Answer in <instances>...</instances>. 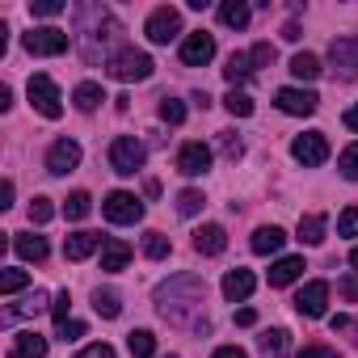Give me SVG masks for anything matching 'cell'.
<instances>
[{"label":"cell","instance_id":"obj_26","mask_svg":"<svg viewBox=\"0 0 358 358\" xmlns=\"http://www.w3.org/2000/svg\"><path fill=\"white\" fill-rule=\"evenodd\" d=\"M43 308H47V291H34V295H26L22 303L5 308V316H9V320H22V316H38Z\"/></svg>","mask_w":358,"mask_h":358},{"label":"cell","instance_id":"obj_2","mask_svg":"<svg viewBox=\"0 0 358 358\" xmlns=\"http://www.w3.org/2000/svg\"><path fill=\"white\" fill-rule=\"evenodd\" d=\"M106 72H110L114 80H122V85L148 80V76H152V59H148L143 51H135V47H122V51H114V55L106 59Z\"/></svg>","mask_w":358,"mask_h":358},{"label":"cell","instance_id":"obj_29","mask_svg":"<svg viewBox=\"0 0 358 358\" xmlns=\"http://www.w3.org/2000/svg\"><path fill=\"white\" fill-rule=\"evenodd\" d=\"M127 345H131V358H152L156 354V337L148 329H131L127 333Z\"/></svg>","mask_w":358,"mask_h":358},{"label":"cell","instance_id":"obj_11","mask_svg":"<svg viewBox=\"0 0 358 358\" xmlns=\"http://www.w3.org/2000/svg\"><path fill=\"white\" fill-rule=\"evenodd\" d=\"M211 59H215V38H211L207 30H194V34L182 38V64H186V68H203V64H211Z\"/></svg>","mask_w":358,"mask_h":358},{"label":"cell","instance_id":"obj_37","mask_svg":"<svg viewBox=\"0 0 358 358\" xmlns=\"http://www.w3.org/2000/svg\"><path fill=\"white\" fill-rule=\"evenodd\" d=\"M203 190H182V194H177V211H182V215H199L203 211Z\"/></svg>","mask_w":358,"mask_h":358},{"label":"cell","instance_id":"obj_35","mask_svg":"<svg viewBox=\"0 0 358 358\" xmlns=\"http://www.w3.org/2000/svg\"><path fill=\"white\" fill-rule=\"evenodd\" d=\"M143 253H148L152 262H164V257H169V236H164V232H148V236H143Z\"/></svg>","mask_w":358,"mask_h":358},{"label":"cell","instance_id":"obj_32","mask_svg":"<svg viewBox=\"0 0 358 358\" xmlns=\"http://www.w3.org/2000/svg\"><path fill=\"white\" fill-rule=\"evenodd\" d=\"M93 211V199L85 194V190H76V194H68V203H64V215L68 220H85Z\"/></svg>","mask_w":358,"mask_h":358},{"label":"cell","instance_id":"obj_51","mask_svg":"<svg viewBox=\"0 0 358 358\" xmlns=\"http://www.w3.org/2000/svg\"><path fill=\"white\" fill-rule=\"evenodd\" d=\"M0 207H13V182L0 186Z\"/></svg>","mask_w":358,"mask_h":358},{"label":"cell","instance_id":"obj_10","mask_svg":"<svg viewBox=\"0 0 358 358\" xmlns=\"http://www.w3.org/2000/svg\"><path fill=\"white\" fill-rule=\"evenodd\" d=\"M207 169H211V148H207V143L190 139V143L177 148V173H186V177H203Z\"/></svg>","mask_w":358,"mask_h":358},{"label":"cell","instance_id":"obj_21","mask_svg":"<svg viewBox=\"0 0 358 358\" xmlns=\"http://www.w3.org/2000/svg\"><path fill=\"white\" fill-rule=\"evenodd\" d=\"M303 270H308L303 257H278V262L270 266V287H291Z\"/></svg>","mask_w":358,"mask_h":358},{"label":"cell","instance_id":"obj_14","mask_svg":"<svg viewBox=\"0 0 358 358\" xmlns=\"http://www.w3.org/2000/svg\"><path fill=\"white\" fill-rule=\"evenodd\" d=\"M324 303H329V282H320V278L308 282V287L295 295V312H299V316H312V320L324 316Z\"/></svg>","mask_w":358,"mask_h":358},{"label":"cell","instance_id":"obj_39","mask_svg":"<svg viewBox=\"0 0 358 358\" xmlns=\"http://www.w3.org/2000/svg\"><path fill=\"white\" fill-rule=\"evenodd\" d=\"M220 152H224L228 160H241V156H245V143H241L232 131H220Z\"/></svg>","mask_w":358,"mask_h":358},{"label":"cell","instance_id":"obj_46","mask_svg":"<svg viewBox=\"0 0 358 358\" xmlns=\"http://www.w3.org/2000/svg\"><path fill=\"white\" fill-rule=\"evenodd\" d=\"M337 291H341V295H345V299L354 303V299H358V274H345V278L337 282Z\"/></svg>","mask_w":358,"mask_h":358},{"label":"cell","instance_id":"obj_3","mask_svg":"<svg viewBox=\"0 0 358 358\" xmlns=\"http://www.w3.org/2000/svg\"><path fill=\"white\" fill-rule=\"evenodd\" d=\"M143 160H148V148H143L135 135H118V139L110 143V169H114V173L135 177V173L143 169Z\"/></svg>","mask_w":358,"mask_h":358},{"label":"cell","instance_id":"obj_55","mask_svg":"<svg viewBox=\"0 0 358 358\" xmlns=\"http://www.w3.org/2000/svg\"><path fill=\"white\" fill-rule=\"evenodd\" d=\"M350 266H354V270H358V249H354V253H350Z\"/></svg>","mask_w":358,"mask_h":358},{"label":"cell","instance_id":"obj_23","mask_svg":"<svg viewBox=\"0 0 358 358\" xmlns=\"http://www.w3.org/2000/svg\"><path fill=\"white\" fill-rule=\"evenodd\" d=\"M220 22L228 30H245L249 26V5H245V0H224V5H220Z\"/></svg>","mask_w":358,"mask_h":358},{"label":"cell","instance_id":"obj_44","mask_svg":"<svg viewBox=\"0 0 358 358\" xmlns=\"http://www.w3.org/2000/svg\"><path fill=\"white\" fill-rule=\"evenodd\" d=\"M30 13H34V17H59L64 5H59V0H38V5H30Z\"/></svg>","mask_w":358,"mask_h":358},{"label":"cell","instance_id":"obj_30","mask_svg":"<svg viewBox=\"0 0 358 358\" xmlns=\"http://www.w3.org/2000/svg\"><path fill=\"white\" fill-rule=\"evenodd\" d=\"M249 55H241V51H232L228 55V64H224V76H228V85H241V80H249Z\"/></svg>","mask_w":358,"mask_h":358},{"label":"cell","instance_id":"obj_48","mask_svg":"<svg viewBox=\"0 0 358 358\" xmlns=\"http://www.w3.org/2000/svg\"><path fill=\"white\" fill-rule=\"evenodd\" d=\"M295 358H337V354H333L329 345H303V350H299Z\"/></svg>","mask_w":358,"mask_h":358},{"label":"cell","instance_id":"obj_20","mask_svg":"<svg viewBox=\"0 0 358 358\" xmlns=\"http://www.w3.org/2000/svg\"><path fill=\"white\" fill-rule=\"evenodd\" d=\"M282 241H287V232H282V228H274V224H266V228H257V232H253V241H249V245H253V253H257V257H274V253L282 249Z\"/></svg>","mask_w":358,"mask_h":358},{"label":"cell","instance_id":"obj_47","mask_svg":"<svg viewBox=\"0 0 358 358\" xmlns=\"http://www.w3.org/2000/svg\"><path fill=\"white\" fill-rule=\"evenodd\" d=\"M59 337L64 341H76V337H85V324L80 320H68V324H59Z\"/></svg>","mask_w":358,"mask_h":358},{"label":"cell","instance_id":"obj_27","mask_svg":"<svg viewBox=\"0 0 358 358\" xmlns=\"http://www.w3.org/2000/svg\"><path fill=\"white\" fill-rule=\"evenodd\" d=\"M93 308H97V316L114 320V316L122 312V295H118V291H110V287H106V291L97 287V291H93Z\"/></svg>","mask_w":358,"mask_h":358},{"label":"cell","instance_id":"obj_1","mask_svg":"<svg viewBox=\"0 0 358 358\" xmlns=\"http://www.w3.org/2000/svg\"><path fill=\"white\" fill-rule=\"evenodd\" d=\"M203 299H207V282L199 274H173L169 282L156 287V312L164 320H173V324L194 320V312L203 308Z\"/></svg>","mask_w":358,"mask_h":358},{"label":"cell","instance_id":"obj_31","mask_svg":"<svg viewBox=\"0 0 358 358\" xmlns=\"http://www.w3.org/2000/svg\"><path fill=\"white\" fill-rule=\"evenodd\" d=\"M291 76H299V80H316V76H320V59L308 55V51H299V55L291 59Z\"/></svg>","mask_w":358,"mask_h":358},{"label":"cell","instance_id":"obj_15","mask_svg":"<svg viewBox=\"0 0 358 358\" xmlns=\"http://www.w3.org/2000/svg\"><path fill=\"white\" fill-rule=\"evenodd\" d=\"M194 249H199L203 257H220V253L228 249V232H224L220 224H203V228L194 232Z\"/></svg>","mask_w":358,"mask_h":358},{"label":"cell","instance_id":"obj_52","mask_svg":"<svg viewBox=\"0 0 358 358\" xmlns=\"http://www.w3.org/2000/svg\"><path fill=\"white\" fill-rule=\"evenodd\" d=\"M13 106V89L9 85H0V110H9Z\"/></svg>","mask_w":358,"mask_h":358},{"label":"cell","instance_id":"obj_16","mask_svg":"<svg viewBox=\"0 0 358 358\" xmlns=\"http://www.w3.org/2000/svg\"><path fill=\"white\" fill-rule=\"evenodd\" d=\"M253 287H257V278L249 270H241V266L224 274V299H232V303H245L253 295Z\"/></svg>","mask_w":358,"mask_h":358},{"label":"cell","instance_id":"obj_33","mask_svg":"<svg viewBox=\"0 0 358 358\" xmlns=\"http://www.w3.org/2000/svg\"><path fill=\"white\" fill-rule=\"evenodd\" d=\"M160 118H164L169 127H182V122H186V106L177 101V97H160Z\"/></svg>","mask_w":358,"mask_h":358},{"label":"cell","instance_id":"obj_8","mask_svg":"<svg viewBox=\"0 0 358 358\" xmlns=\"http://www.w3.org/2000/svg\"><path fill=\"white\" fill-rule=\"evenodd\" d=\"M291 156H295L303 169H316V164H324V160H329V139H324L320 131L295 135V143H291Z\"/></svg>","mask_w":358,"mask_h":358},{"label":"cell","instance_id":"obj_4","mask_svg":"<svg viewBox=\"0 0 358 358\" xmlns=\"http://www.w3.org/2000/svg\"><path fill=\"white\" fill-rule=\"evenodd\" d=\"M30 106L43 114V118H59L64 114V93H59V85L47 76V72H38V76H30Z\"/></svg>","mask_w":358,"mask_h":358},{"label":"cell","instance_id":"obj_43","mask_svg":"<svg viewBox=\"0 0 358 358\" xmlns=\"http://www.w3.org/2000/svg\"><path fill=\"white\" fill-rule=\"evenodd\" d=\"M68 308H72V295H68V291H59V295H55V303H51L55 324H68Z\"/></svg>","mask_w":358,"mask_h":358},{"label":"cell","instance_id":"obj_40","mask_svg":"<svg viewBox=\"0 0 358 358\" xmlns=\"http://www.w3.org/2000/svg\"><path fill=\"white\" fill-rule=\"evenodd\" d=\"M337 236H358V207H345L337 215Z\"/></svg>","mask_w":358,"mask_h":358},{"label":"cell","instance_id":"obj_28","mask_svg":"<svg viewBox=\"0 0 358 358\" xmlns=\"http://www.w3.org/2000/svg\"><path fill=\"white\" fill-rule=\"evenodd\" d=\"M262 350H266V358H287V350H291V333H287V329H270V333H262Z\"/></svg>","mask_w":358,"mask_h":358},{"label":"cell","instance_id":"obj_19","mask_svg":"<svg viewBox=\"0 0 358 358\" xmlns=\"http://www.w3.org/2000/svg\"><path fill=\"white\" fill-rule=\"evenodd\" d=\"M127 262H131V245L118 241V236H106V245H101V270L118 274V270H127Z\"/></svg>","mask_w":358,"mask_h":358},{"label":"cell","instance_id":"obj_49","mask_svg":"<svg viewBox=\"0 0 358 358\" xmlns=\"http://www.w3.org/2000/svg\"><path fill=\"white\" fill-rule=\"evenodd\" d=\"M211 358H249V354H245L241 345H224V350H215Z\"/></svg>","mask_w":358,"mask_h":358},{"label":"cell","instance_id":"obj_9","mask_svg":"<svg viewBox=\"0 0 358 358\" xmlns=\"http://www.w3.org/2000/svg\"><path fill=\"white\" fill-rule=\"evenodd\" d=\"M143 34L156 43V47H164V43H173L177 34H182V13H177V9H156L152 17H148V26H143Z\"/></svg>","mask_w":358,"mask_h":358},{"label":"cell","instance_id":"obj_34","mask_svg":"<svg viewBox=\"0 0 358 358\" xmlns=\"http://www.w3.org/2000/svg\"><path fill=\"white\" fill-rule=\"evenodd\" d=\"M224 106H228V114H236V118H249V114H253V97L241 93V89H232V93L224 97Z\"/></svg>","mask_w":358,"mask_h":358},{"label":"cell","instance_id":"obj_38","mask_svg":"<svg viewBox=\"0 0 358 358\" xmlns=\"http://www.w3.org/2000/svg\"><path fill=\"white\" fill-rule=\"evenodd\" d=\"M337 169H341V177H345V182H358V143H350V148L341 152Z\"/></svg>","mask_w":358,"mask_h":358},{"label":"cell","instance_id":"obj_50","mask_svg":"<svg viewBox=\"0 0 358 358\" xmlns=\"http://www.w3.org/2000/svg\"><path fill=\"white\" fill-rule=\"evenodd\" d=\"M236 324H245V329L257 324V312H253V308H241V312H236Z\"/></svg>","mask_w":358,"mask_h":358},{"label":"cell","instance_id":"obj_57","mask_svg":"<svg viewBox=\"0 0 358 358\" xmlns=\"http://www.w3.org/2000/svg\"><path fill=\"white\" fill-rule=\"evenodd\" d=\"M169 358H173V354H169Z\"/></svg>","mask_w":358,"mask_h":358},{"label":"cell","instance_id":"obj_18","mask_svg":"<svg viewBox=\"0 0 358 358\" xmlns=\"http://www.w3.org/2000/svg\"><path fill=\"white\" fill-rule=\"evenodd\" d=\"M13 249H17V257H22V262H34V266H38V262H47V253H51V249H47V241H43V236H34V232H13Z\"/></svg>","mask_w":358,"mask_h":358},{"label":"cell","instance_id":"obj_17","mask_svg":"<svg viewBox=\"0 0 358 358\" xmlns=\"http://www.w3.org/2000/svg\"><path fill=\"white\" fill-rule=\"evenodd\" d=\"M101 245H106V241H101L97 232H72V236L64 241V257H68V262H85V257L97 253Z\"/></svg>","mask_w":358,"mask_h":358},{"label":"cell","instance_id":"obj_56","mask_svg":"<svg viewBox=\"0 0 358 358\" xmlns=\"http://www.w3.org/2000/svg\"><path fill=\"white\" fill-rule=\"evenodd\" d=\"M354 333H358V329H354ZM354 341H358V337H354Z\"/></svg>","mask_w":358,"mask_h":358},{"label":"cell","instance_id":"obj_24","mask_svg":"<svg viewBox=\"0 0 358 358\" xmlns=\"http://www.w3.org/2000/svg\"><path fill=\"white\" fill-rule=\"evenodd\" d=\"M72 101H76V110H97L101 101H106V93H101V85H93V80H85V85H76V93H72Z\"/></svg>","mask_w":358,"mask_h":358},{"label":"cell","instance_id":"obj_41","mask_svg":"<svg viewBox=\"0 0 358 358\" xmlns=\"http://www.w3.org/2000/svg\"><path fill=\"white\" fill-rule=\"evenodd\" d=\"M51 215H55L51 199H34L30 203V224H51Z\"/></svg>","mask_w":358,"mask_h":358},{"label":"cell","instance_id":"obj_7","mask_svg":"<svg viewBox=\"0 0 358 358\" xmlns=\"http://www.w3.org/2000/svg\"><path fill=\"white\" fill-rule=\"evenodd\" d=\"M72 47L68 30H55V26H43V30H30L26 34V51L30 55H64Z\"/></svg>","mask_w":358,"mask_h":358},{"label":"cell","instance_id":"obj_36","mask_svg":"<svg viewBox=\"0 0 358 358\" xmlns=\"http://www.w3.org/2000/svg\"><path fill=\"white\" fill-rule=\"evenodd\" d=\"M22 287H30L26 270H5V274H0V295H17Z\"/></svg>","mask_w":358,"mask_h":358},{"label":"cell","instance_id":"obj_54","mask_svg":"<svg viewBox=\"0 0 358 358\" xmlns=\"http://www.w3.org/2000/svg\"><path fill=\"white\" fill-rule=\"evenodd\" d=\"M345 127H350V131H358V106H350V110H345Z\"/></svg>","mask_w":358,"mask_h":358},{"label":"cell","instance_id":"obj_5","mask_svg":"<svg viewBox=\"0 0 358 358\" xmlns=\"http://www.w3.org/2000/svg\"><path fill=\"white\" fill-rule=\"evenodd\" d=\"M101 211H106V220H110V224H139V220H143V203H139L135 194H127V190L106 194Z\"/></svg>","mask_w":358,"mask_h":358},{"label":"cell","instance_id":"obj_25","mask_svg":"<svg viewBox=\"0 0 358 358\" xmlns=\"http://www.w3.org/2000/svg\"><path fill=\"white\" fill-rule=\"evenodd\" d=\"M324 228H329L324 215H299V241L303 245H320L324 241Z\"/></svg>","mask_w":358,"mask_h":358},{"label":"cell","instance_id":"obj_53","mask_svg":"<svg viewBox=\"0 0 358 358\" xmlns=\"http://www.w3.org/2000/svg\"><path fill=\"white\" fill-rule=\"evenodd\" d=\"M282 38H287V43H299V26H295V22H287V26H282Z\"/></svg>","mask_w":358,"mask_h":358},{"label":"cell","instance_id":"obj_12","mask_svg":"<svg viewBox=\"0 0 358 358\" xmlns=\"http://www.w3.org/2000/svg\"><path fill=\"white\" fill-rule=\"evenodd\" d=\"M274 106H278L282 114H295V118H308V114H316V106H320V97H316L312 89H278V93H274Z\"/></svg>","mask_w":358,"mask_h":358},{"label":"cell","instance_id":"obj_22","mask_svg":"<svg viewBox=\"0 0 358 358\" xmlns=\"http://www.w3.org/2000/svg\"><path fill=\"white\" fill-rule=\"evenodd\" d=\"M9 358H47V337L38 333H17L9 345Z\"/></svg>","mask_w":358,"mask_h":358},{"label":"cell","instance_id":"obj_42","mask_svg":"<svg viewBox=\"0 0 358 358\" xmlns=\"http://www.w3.org/2000/svg\"><path fill=\"white\" fill-rule=\"evenodd\" d=\"M249 64H253V68H266V64H274V47H270V43H257V47L249 51Z\"/></svg>","mask_w":358,"mask_h":358},{"label":"cell","instance_id":"obj_6","mask_svg":"<svg viewBox=\"0 0 358 358\" xmlns=\"http://www.w3.org/2000/svg\"><path fill=\"white\" fill-rule=\"evenodd\" d=\"M329 64H333V76L358 80V38H333L329 43Z\"/></svg>","mask_w":358,"mask_h":358},{"label":"cell","instance_id":"obj_45","mask_svg":"<svg viewBox=\"0 0 358 358\" xmlns=\"http://www.w3.org/2000/svg\"><path fill=\"white\" fill-rule=\"evenodd\" d=\"M76 358H118V354H114V350H110L106 341H97V345H85V350H80Z\"/></svg>","mask_w":358,"mask_h":358},{"label":"cell","instance_id":"obj_13","mask_svg":"<svg viewBox=\"0 0 358 358\" xmlns=\"http://www.w3.org/2000/svg\"><path fill=\"white\" fill-rule=\"evenodd\" d=\"M76 164H80V143H76V139H55L51 152H47V173L64 177V173H72Z\"/></svg>","mask_w":358,"mask_h":358}]
</instances>
